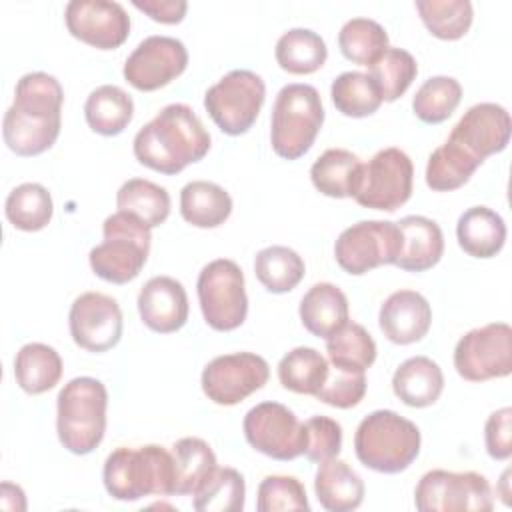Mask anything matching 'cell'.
I'll return each instance as SVG.
<instances>
[{"label":"cell","instance_id":"12","mask_svg":"<svg viewBox=\"0 0 512 512\" xmlns=\"http://www.w3.org/2000/svg\"><path fill=\"white\" fill-rule=\"evenodd\" d=\"M400 252V230L390 220H360L340 232L334 244L338 266L362 276L378 266L394 264Z\"/></svg>","mask_w":512,"mask_h":512},{"label":"cell","instance_id":"41","mask_svg":"<svg viewBox=\"0 0 512 512\" xmlns=\"http://www.w3.org/2000/svg\"><path fill=\"white\" fill-rule=\"evenodd\" d=\"M414 6L428 32L440 40H458L472 26L470 0H416Z\"/></svg>","mask_w":512,"mask_h":512},{"label":"cell","instance_id":"50","mask_svg":"<svg viewBox=\"0 0 512 512\" xmlns=\"http://www.w3.org/2000/svg\"><path fill=\"white\" fill-rule=\"evenodd\" d=\"M8 500H16L20 504V508L26 510V496H24L22 488L16 486V484H10V482H2V486H0V504L4 506Z\"/></svg>","mask_w":512,"mask_h":512},{"label":"cell","instance_id":"33","mask_svg":"<svg viewBox=\"0 0 512 512\" xmlns=\"http://www.w3.org/2000/svg\"><path fill=\"white\" fill-rule=\"evenodd\" d=\"M116 206L142 220L150 230L160 226L170 214V194L164 186L144 178L126 180L116 192Z\"/></svg>","mask_w":512,"mask_h":512},{"label":"cell","instance_id":"51","mask_svg":"<svg viewBox=\"0 0 512 512\" xmlns=\"http://www.w3.org/2000/svg\"><path fill=\"white\" fill-rule=\"evenodd\" d=\"M508 478H510V468L504 470V474H502V478H500V484H498V490H496V492L502 496V502H504L506 506L510 504V498H508V496H510V488H508L510 480H508Z\"/></svg>","mask_w":512,"mask_h":512},{"label":"cell","instance_id":"21","mask_svg":"<svg viewBox=\"0 0 512 512\" xmlns=\"http://www.w3.org/2000/svg\"><path fill=\"white\" fill-rule=\"evenodd\" d=\"M378 324L384 336L400 346L420 342L432 324V308L416 290H396L380 306Z\"/></svg>","mask_w":512,"mask_h":512},{"label":"cell","instance_id":"14","mask_svg":"<svg viewBox=\"0 0 512 512\" xmlns=\"http://www.w3.org/2000/svg\"><path fill=\"white\" fill-rule=\"evenodd\" d=\"M246 442L260 454L274 460H294L304 454V422L280 402H260L250 408L242 422Z\"/></svg>","mask_w":512,"mask_h":512},{"label":"cell","instance_id":"37","mask_svg":"<svg viewBox=\"0 0 512 512\" xmlns=\"http://www.w3.org/2000/svg\"><path fill=\"white\" fill-rule=\"evenodd\" d=\"M328 376L326 358L310 346H298L278 362L280 384L296 394L314 396Z\"/></svg>","mask_w":512,"mask_h":512},{"label":"cell","instance_id":"7","mask_svg":"<svg viewBox=\"0 0 512 512\" xmlns=\"http://www.w3.org/2000/svg\"><path fill=\"white\" fill-rule=\"evenodd\" d=\"M104 240L88 254L92 272L112 284H128L150 254V228L128 212H114L102 224Z\"/></svg>","mask_w":512,"mask_h":512},{"label":"cell","instance_id":"32","mask_svg":"<svg viewBox=\"0 0 512 512\" xmlns=\"http://www.w3.org/2000/svg\"><path fill=\"white\" fill-rule=\"evenodd\" d=\"M360 166V158L350 150L328 148L314 160L310 168V180L314 188L324 196L352 198Z\"/></svg>","mask_w":512,"mask_h":512},{"label":"cell","instance_id":"9","mask_svg":"<svg viewBox=\"0 0 512 512\" xmlns=\"http://www.w3.org/2000/svg\"><path fill=\"white\" fill-rule=\"evenodd\" d=\"M198 302L206 324L218 332H230L244 324L248 296L242 268L230 258L208 262L196 282Z\"/></svg>","mask_w":512,"mask_h":512},{"label":"cell","instance_id":"34","mask_svg":"<svg viewBox=\"0 0 512 512\" xmlns=\"http://www.w3.org/2000/svg\"><path fill=\"white\" fill-rule=\"evenodd\" d=\"M306 266L302 256L288 246L262 248L254 258V274L258 282L272 294L294 290L304 278Z\"/></svg>","mask_w":512,"mask_h":512},{"label":"cell","instance_id":"13","mask_svg":"<svg viewBox=\"0 0 512 512\" xmlns=\"http://www.w3.org/2000/svg\"><path fill=\"white\" fill-rule=\"evenodd\" d=\"M454 368L468 382L510 376L512 328L506 322H490L466 332L456 342Z\"/></svg>","mask_w":512,"mask_h":512},{"label":"cell","instance_id":"38","mask_svg":"<svg viewBox=\"0 0 512 512\" xmlns=\"http://www.w3.org/2000/svg\"><path fill=\"white\" fill-rule=\"evenodd\" d=\"M192 496V506L198 512H240L246 500V482L238 470L216 466Z\"/></svg>","mask_w":512,"mask_h":512},{"label":"cell","instance_id":"1","mask_svg":"<svg viewBox=\"0 0 512 512\" xmlns=\"http://www.w3.org/2000/svg\"><path fill=\"white\" fill-rule=\"evenodd\" d=\"M64 90L46 72L24 74L14 88V102L4 114L2 136L18 156H38L52 148L62 126Z\"/></svg>","mask_w":512,"mask_h":512},{"label":"cell","instance_id":"30","mask_svg":"<svg viewBox=\"0 0 512 512\" xmlns=\"http://www.w3.org/2000/svg\"><path fill=\"white\" fill-rule=\"evenodd\" d=\"M170 452L174 462V496H192L218 466L210 444L196 436L176 440Z\"/></svg>","mask_w":512,"mask_h":512},{"label":"cell","instance_id":"4","mask_svg":"<svg viewBox=\"0 0 512 512\" xmlns=\"http://www.w3.org/2000/svg\"><path fill=\"white\" fill-rule=\"evenodd\" d=\"M108 390L92 376L72 378L56 398V432L60 444L78 456L100 446L106 432Z\"/></svg>","mask_w":512,"mask_h":512},{"label":"cell","instance_id":"40","mask_svg":"<svg viewBox=\"0 0 512 512\" xmlns=\"http://www.w3.org/2000/svg\"><path fill=\"white\" fill-rule=\"evenodd\" d=\"M338 46L346 60L370 66L388 48V34L372 18H352L338 32Z\"/></svg>","mask_w":512,"mask_h":512},{"label":"cell","instance_id":"35","mask_svg":"<svg viewBox=\"0 0 512 512\" xmlns=\"http://www.w3.org/2000/svg\"><path fill=\"white\" fill-rule=\"evenodd\" d=\"M480 164L482 162L470 156L462 146H458L452 140H446L428 156L426 184L434 192L456 190L472 178Z\"/></svg>","mask_w":512,"mask_h":512},{"label":"cell","instance_id":"25","mask_svg":"<svg viewBox=\"0 0 512 512\" xmlns=\"http://www.w3.org/2000/svg\"><path fill=\"white\" fill-rule=\"evenodd\" d=\"M458 246L472 258H492L506 242V224L498 212L488 206L464 210L456 224Z\"/></svg>","mask_w":512,"mask_h":512},{"label":"cell","instance_id":"18","mask_svg":"<svg viewBox=\"0 0 512 512\" xmlns=\"http://www.w3.org/2000/svg\"><path fill=\"white\" fill-rule=\"evenodd\" d=\"M68 328L76 346L88 352H106L122 338V310L102 292L80 294L68 312Z\"/></svg>","mask_w":512,"mask_h":512},{"label":"cell","instance_id":"31","mask_svg":"<svg viewBox=\"0 0 512 512\" xmlns=\"http://www.w3.org/2000/svg\"><path fill=\"white\" fill-rule=\"evenodd\" d=\"M274 56L284 72L304 76L324 66L328 48L318 32L310 28H290L278 38Z\"/></svg>","mask_w":512,"mask_h":512},{"label":"cell","instance_id":"19","mask_svg":"<svg viewBox=\"0 0 512 512\" xmlns=\"http://www.w3.org/2000/svg\"><path fill=\"white\" fill-rule=\"evenodd\" d=\"M510 132L512 120L508 110L496 102H480L464 112L448 140L462 146L478 162H484L508 146Z\"/></svg>","mask_w":512,"mask_h":512},{"label":"cell","instance_id":"6","mask_svg":"<svg viewBox=\"0 0 512 512\" xmlns=\"http://www.w3.org/2000/svg\"><path fill=\"white\" fill-rule=\"evenodd\" d=\"M324 124L320 94L310 84H286L280 88L272 108L270 144L284 160L304 156Z\"/></svg>","mask_w":512,"mask_h":512},{"label":"cell","instance_id":"15","mask_svg":"<svg viewBox=\"0 0 512 512\" xmlns=\"http://www.w3.org/2000/svg\"><path fill=\"white\" fill-rule=\"evenodd\" d=\"M270 378L268 362L254 352L222 354L210 360L202 370V392L218 406H234L256 390L264 388Z\"/></svg>","mask_w":512,"mask_h":512},{"label":"cell","instance_id":"43","mask_svg":"<svg viewBox=\"0 0 512 512\" xmlns=\"http://www.w3.org/2000/svg\"><path fill=\"white\" fill-rule=\"evenodd\" d=\"M370 78L376 82L382 102L398 100L418 74L416 58L404 48H386L370 66Z\"/></svg>","mask_w":512,"mask_h":512},{"label":"cell","instance_id":"11","mask_svg":"<svg viewBox=\"0 0 512 512\" xmlns=\"http://www.w3.org/2000/svg\"><path fill=\"white\" fill-rule=\"evenodd\" d=\"M414 506L420 512H490L494 498L486 476L436 468L418 480Z\"/></svg>","mask_w":512,"mask_h":512},{"label":"cell","instance_id":"36","mask_svg":"<svg viewBox=\"0 0 512 512\" xmlns=\"http://www.w3.org/2000/svg\"><path fill=\"white\" fill-rule=\"evenodd\" d=\"M8 222L24 232H38L48 226L54 214L50 192L38 182H24L16 186L4 204Z\"/></svg>","mask_w":512,"mask_h":512},{"label":"cell","instance_id":"47","mask_svg":"<svg viewBox=\"0 0 512 512\" xmlns=\"http://www.w3.org/2000/svg\"><path fill=\"white\" fill-rule=\"evenodd\" d=\"M306 430V448L304 456L322 464L330 458H336L342 450V426L328 416H312L304 422Z\"/></svg>","mask_w":512,"mask_h":512},{"label":"cell","instance_id":"5","mask_svg":"<svg viewBox=\"0 0 512 512\" xmlns=\"http://www.w3.org/2000/svg\"><path fill=\"white\" fill-rule=\"evenodd\" d=\"M418 426L394 410H374L362 418L354 434L360 464L374 472H404L420 454Z\"/></svg>","mask_w":512,"mask_h":512},{"label":"cell","instance_id":"48","mask_svg":"<svg viewBox=\"0 0 512 512\" xmlns=\"http://www.w3.org/2000/svg\"><path fill=\"white\" fill-rule=\"evenodd\" d=\"M486 452L494 460H508L512 454V408L504 406L492 412L484 426Z\"/></svg>","mask_w":512,"mask_h":512},{"label":"cell","instance_id":"49","mask_svg":"<svg viewBox=\"0 0 512 512\" xmlns=\"http://www.w3.org/2000/svg\"><path fill=\"white\" fill-rule=\"evenodd\" d=\"M132 6L160 24H178L188 10L184 0H132Z\"/></svg>","mask_w":512,"mask_h":512},{"label":"cell","instance_id":"20","mask_svg":"<svg viewBox=\"0 0 512 512\" xmlns=\"http://www.w3.org/2000/svg\"><path fill=\"white\" fill-rule=\"evenodd\" d=\"M138 314L144 326L158 334L180 330L188 320V294L172 276L150 278L138 294Z\"/></svg>","mask_w":512,"mask_h":512},{"label":"cell","instance_id":"10","mask_svg":"<svg viewBox=\"0 0 512 512\" xmlns=\"http://www.w3.org/2000/svg\"><path fill=\"white\" fill-rule=\"evenodd\" d=\"M266 100L264 80L252 70H232L204 94V108L228 136L246 134Z\"/></svg>","mask_w":512,"mask_h":512},{"label":"cell","instance_id":"28","mask_svg":"<svg viewBox=\"0 0 512 512\" xmlns=\"http://www.w3.org/2000/svg\"><path fill=\"white\" fill-rule=\"evenodd\" d=\"M180 214L196 228H216L232 214V198L214 182L192 180L180 190Z\"/></svg>","mask_w":512,"mask_h":512},{"label":"cell","instance_id":"39","mask_svg":"<svg viewBox=\"0 0 512 512\" xmlns=\"http://www.w3.org/2000/svg\"><path fill=\"white\" fill-rule=\"evenodd\" d=\"M330 96L336 110L348 118H366L374 114L382 104L380 90L370 74L356 70L338 74L332 80Z\"/></svg>","mask_w":512,"mask_h":512},{"label":"cell","instance_id":"16","mask_svg":"<svg viewBox=\"0 0 512 512\" xmlns=\"http://www.w3.org/2000/svg\"><path fill=\"white\" fill-rule=\"evenodd\" d=\"M188 66L184 42L172 36L154 34L144 38L126 58L124 80L140 92H154L176 80Z\"/></svg>","mask_w":512,"mask_h":512},{"label":"cell","instance_id":"27","mask_svg":"<svg viewBox=\"0 0 512 512\" xmlns=\"http://www.w3.org/2000/svg\"><path fill=\"white\" fill-rule=\"evenodd\" d=\"M62 368L60 354L42 342L24 344L14 358L16 384L32 396L52 390L62 378Z\"/></svg>","mask_w":512,"mask_h":512},{"label":"cell","instance_id":"44","mask_svg":"<svg viewBox=\"0 0 512 512\" xmlns=\"http://www.w3.org/2000/svg\"><path fill=\"white\" fill-rule=\"evenodd\" d=\"M462 100V86L452 76L428 78L412 98V110L424 124H440L452 116Z\"/></svg>","mask_w":512,"mask_h":512},{"label":"cell","instance_id":"42","mask_svg":"<svg viewBox=\"0 0 512 512\" xmlns=\"http://www.w3.org/2000/svg\"><path fill=\"white\" fill-rule=\"evenodd\" d=\"M326 352L334 366L366 372L376 360V342L362 324L346 322L326 338Z\"/></svg>","mask_w":512,"mask_h":512},{"label":"cell","instance_id":"26","mask_svg":"<svg viewBox=\"0 0 512 512\" xmlns=\"http://www.w3.org/2000/svg\"><path fill=\"white\" fill-rule=\"evenodd\" d=\"M314 492L324 510L350 512L364 500V482L344 460L330 458L318 464Z\"/></svg>","mask_w":512,"mask_h":512},{"label":"cell","instance_id":"2","mask_svg":"<svg viewBox=\"0 0 512 512\" xmlns=\"http://www.w3.org/2000/svg\"><path fill=\"white\" fill-rule=\"evenodd\" d=\"M136 160L160 174H178L210 150V134L188 104L164 106L132 142Z\"/></svg>","mask_w":512,"mask_h":512},{"label":"cell","instance_id":"8","mask_svg":"<svg viewBox=\"0 0 512 512\" xmlns=\"http://www.w3.org/2000/svg\"><path fill=\"white\" fill-rule=\"evenodd\" d=\"M414 164L410 156L396 148L378 150L366 164L360 166L352 198L372 210L394 212L412 196Z\"/></svg>","mask_w":512,"mask_h":512},{"label":"cell","instance_id":"22","mask_svg":"<svg viewBox=\"0 0 512 512\" xmlns=\"http://www.w3.org/2000/svg\"><path fill=\"white\" fill-rule=\"evenodd\" d=\"M400 252L394 266L406 272H424L436 266L444 254V234L426 216H404L398 222Z\"/></svg>","mask_w":512,"mask_h":512},{"label":"cell","instance_id":"45","mask_svg":"<svg viewBox=\"0 0 512 512\" xmlns=\"http://www.w3.org/2000/svg\"><path fill=\"white\" fill-rule=\"evenodd\" d=\"M258 512H278V510H310L304 484L294 476L272 474L266 476L258 486Z\"/></svg>","mask_w":512,"mask_h":512},{"label":"cell","instance_id":"17","mask_svg":"<svg viewBox=\"0 0 512 512\" xmlns=\"http://www.w3.org/2000/svg\"><path fill=\"white\" fill-rule=\"evenodd\" d=\"M68 32L98 50L122 46L130 34V16L114 0H70L64 8Z\"/></svg>","mask_w":512,"mask_h":512},{"label":"cell","instance_id":"3","mask_svg":"<svg viewBox=\"0 0 512 512\" xmlns=\"http://www.w3.org/2000/svg\"><path fill=\"white\" fill-rule=\"evenodd\" d=\"M102 480L114 500L136 502L146 496H174L172 452L158 444L120 446L104 462Z\"/></svg>","mask_w":512,"mask_h":512},{"label":"cell","instance_id":"46","mask_svg":"<svg viewBox=\"0 0 512 512\" xmlns=\"http://www.w3.org/2000/svg\"><path fill=\"white\" fill-rule=\"evenodd\" d=\"M366 394V372L340 366H328V376L322 388L314 394L316 400L334 408H352L362 402Z\"/></svg>","mask_w":512,"mask_h":512},{"label":"cell","instance_id":"29","mask_svg":"<svg viewBox=\"0 0 512 512\" xmlns=\"http://www.w3.org/2000/svg\"><path fill=\"white\" fill-rule=\"evenodd\" d=\"M84 116L92 132L116 136L132 122L134 102L128 92L114 84H102L92 90L84 104Z\"/></svg>","mask_w":512,"mask_h":512},{"label":"cell","instance_id":"24","mask_svg":"<svg viewBox=\"0 0 512 512\" xmlns=\"http://www.w3.org/2000/svg\"><path fill=\"white\" fill-rule=\"evenodd\" d=\"M392 390L410 408L432 406L444 390L442 368L428 356H412L396 368Z\"/></svg>","mask_w":512,"mask_h":512},{"label":"cell","instance_id":"23","mask_svg":"<svg viewBox=\"0 0 512 512\" xmlns=\"http://www.w3.org/2000/svg\"><path fill=\"white\" fill-rule=\"evenodd\" d=\"M302 326L318 338H330L348 322V298L330 282L314 284L300 300Z\"/></svg>","mask_w":512,"mask_h":512}]
</instances>
